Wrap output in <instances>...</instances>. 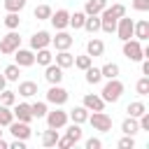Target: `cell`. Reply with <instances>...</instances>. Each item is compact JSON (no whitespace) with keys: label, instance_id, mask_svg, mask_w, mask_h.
Masks as SVG:
<instances>
[{"label":"cell","instance_id":"6da1fadb","mask_svg":"<svg viewBox=\"0 0 149 149\" xmlns=\"http://www.w3.org/2000/svg\"><path fill=\"white\" fill-rule=\"evenodd\" d=\"M123 95V84L119 81V77H114V79H107V84L102 86V100L105 102H116L119 98Z\"/></svg>","mask_w":149,"mask_h":149},{"label":"cell","instance_id":"7a4b0ae2","mask_svg":"<svg viewBox=\"0 0 149 149\" xmlns=\"http://www.w3.org/2000/svg\"><path fill=\"white\" fill-rule=\"evenodd\" d=\"M86 121L93 126V130H100V133H109V130H112V116H109V114H105L102 109H100V112L88 114V119H86Z\"/></svg>","mask_w":149,"mask_h":149},{"label":"cell","instance_id":"3957f363","mask_svg":"<svg viewBox=\"0 0 149 149\" xmlns=\"http://www.w3.org/2000/svg\"><path fill=\"white\" fill-rule=\"evenodd\" d=\"M21 47V35L16 30H9L5 37H0V54H14Z\"/></svg>","mask_w":149,"mask_h":149},{"label":"cell","instance_id":"277c9868","mask_svg":"<svg viewBox=\"0 0 149 149\" xmlns=\"http://www.w3.org/2000/svg\"><path fill=\"white\" fill-rule=\"evenodd\" d=\"M68 98H70V93H68L61 84H51V86H49V91H47V102H51V105H56V107L65 105V102H68Z\"/></svg>","mask_w":149,"mask_h":149},{"label":"cell","instance_id":"5b68a950","mask_svg":"<svg viewBox=\"0 0 149 149\" xmlns=\"http://www.w3.org/2000/svg\"><path fill=\"white\" fill-rule=\"evenodd\" d=\"M47 126L49 128H56V130H61V128H65L68 126V112L65 109H61V107H56V109H51V112H47Z\"/></svg>","mask_w":149,"mask_h":149},{"label":"cell","instance_id":"8992f818","mask_svg":"<svg viewBox=\"0 0 149 149\" xmlns=\"http://www.w3.org/2000/svg\"><path fill=\"white\" fill-rule=\"evenodd\" d=\"M123 56H126L128 61H133V63L142 61V58H144V54H142V42H140V40H126V42H123Z\"/></svg>","mask_w":149,"mask_h":149},{"label":"cell","instance_id":"52a82bcc","mask_svg":"<svg viewBox=\"0 0 149 149\" xmlns=\"http://www.w3.org/2000/svg\"><path fill=\"white\" fill-rule=\"evenodd\" d=\"M133 26H135V21H133V19H128L126 14L116 21V30H114V33L119 35V40H121V42H126V40H130V37H133Z\"/></svg>","mask_w":149,"mask_h":149},{"label":"cell","instance_id":"ba28073f","mask_svg":"<svg viewBox=\"0 0 149 149\" xmlns=\"http://www.w3.org/2000/svg\"><path fill=\"white\" fill-rule=\"evenodd\" d=\"M14 63H16L19 68H30V65H35V51L19 47V49L14 51Z\"/></svg>","mask_w":149,"mask_h":149},{"label":"cell","instance_id":"9c48e42d","mask_svg":"<svg viewBox=\"0 0 149 149\" xmlns=\"http://www.w3.org/2000/svg\"><path fill=\"white\" fill-rule=\"evenodd\" d=\"M7 128H9V133H12L14 137H19V140H28V137L33 135L30 123H26V121H16V119H14V121H12Z\"/></svg>","mask_w":149,"mask_h":149},{"label":"cell","instance_id":"30bf717a","mask_svg":"<svg viewBox=\"0 0 149 149\" xmlns=\"http://www.w3.org/2000/svg\"><path fill=\"white\" fill-rule=\"evenodd\" d=\"M49 21H51V26H54L56 30H65L68 23H70V12H68V9H56V12H51Z\"/></svg>","mask_w":149,"mask_h":149},{"label":"cell","instance_id":"8fae6325","mask_svg":"<svg viewBox=\"0 0 149 149\" xmlns=\"http://www.w3.org/2000/svg\"><path fill=\"white\" fill-rule=\"evenodd\" d=\"M74 42V37L68 33V30H56V37H51V44L56 47V51H63V49H70Z\"/></svg>","mask_w":149,"mask_h":149},{"label":"cell","instance_id":"7c38bea8","mask_svg":"<svg viewBox=\"0 0 149 149\" xmlns=\"http://www.w3.org/2000/svg\"><path fill=\"white\" fill-rule=\"evenodd\" d=\"M12 114H14L16 121H26V123L33 121V112H30V105L28 102H14L12 105Z\"/></svg>","mask_w":149,"mask_h":149},{"label":"cell","instance_id":"4fadbf2b","mask_svg":"<svg viewBox=\"0 0 149 149\" xmlns=\"http://www.w3.org/2000/svg\"><path fill=\"white\" fill-rule=\"evenodd\" d=\"M49 44H51V35H49L47 30H37V33H33V37H30V49H33V51L44 49V47H49Z\"/></svg>","mask_w":149,"mask_h":149},{"label":"cell","instance_id":"5bb4252c","mask_svg":"<svg viewBox=\"0 0 149 149\" xmlns=\"http://www.w3.org/2000/svg\"><path fill=\"white\" fill-rule=\"evenodd\" d=\"M44 79H47L49 84H61V81H63V68H58L56 63L44 65Z\"/></svg>","mask_w":149,"mask_h":149},{"label":"cell","instance_id":"9a60e30c","mask_svg":"<svg viewBox=\"0 0 149 149\" xmlns=\"http://www.w3.org/2000/svg\"><path fill=\"white\" fill-rule=\"evenodd\" d=\"M81 105H84L88 112H100V109H105V100H102L100 95H95V93H86Z\"/></svg>","mask_w":149,"mask_h":149},{"label":"cell","instance_id":"2e32d148","mask_svg":"<svg viewBox=\"0 0 149 149\" xmlns=\"http://www.w3.org/2000/svg\"><path fill=\"white\" fill-rule=\"evenodd\" d=\"M86 54H88L91 58L102 56V54H105V42H102V40H98V37H91V40L86 42Z\"/></svg>","mask_w":149,"mask_h":149},{"label":"cell","instance_id":"e0dca14e","mask_svg":"<svg viewBox=\"0 0 149 149\" xmlns=\"http://www.w3.org/2000/svg\"><path fill=\"white\" fill-rule=\"evenodd\" d=\"M54 63H56L58 68L68 70V68H72V63H74V56H72L68 49H63V51H56V56H54Z\"/></svg>","mask_w":149,"mask_h":149},{"label":"cell","instance_id":"ac0fdd59","mask_svg":"<svg viewBox=\"0 0 149 149\" xmlns=\"http://www.w3.org/2000/svg\"><path fill=\"white\" fill-rule=\"evenodd\" d=\"M133 37L140 40V42L149 40V21H147V19H142V21H137V23L133 26Z\"/></svg>","mask_w":149,"mask_h":149},{"label":"cell","instance_id":"d6986e66","mask_svg":"<svg viewBox=\"0 0 149 149\" xmlns=\"http://www.w3.org/2000/svg\"><path fill=\"white\" fill-rule=\"evenodd\" d=\"M86 33H91V35H95L98 30H100V14H88L86 19H84V26H81Z\"/></svg>","mask_w":149,"mask_h":149},{"label":"cell","instance_id":"ffe728a7","mask_svg":"<svg viewBox=\"0 0 149 149\" xmlns=\"http://www.w3.org/2000/svg\"><path fill=\"white\" fill-rule=\"evenodd\" d=\"M68 119H72L74 123H86V119H88V109H86L84 105H79V107H74V109L68 112Z\"/></svg>","mask_w":149,"mask_h":149},{"label":"cell","instance_id":"44dd1931","mask_svg":"<svg viewBox=\"0 0 149 149\" xmlns=\"http://www.w3.org/2000/svg\"><path fill=\"white\" fill-rule=\"evenodd\" d=\"M105 7H107V0H86L84 14H86V16H88V14H100Z\"/></svg>","mask_w":149,"mask_h":149},{"label":"cell","instance_id":"7402d4cb","mask_svg":"<svg viewBox=\"0 0 149 149\" xmlns=\"http://www.w3.org/2000/svg\"><path fill=\"white\" fill-rule=\"evenodd\" d=\"M16 93H19L21 98H33V95H37V84H35V81H21Z\"/></svg>","mask_w":149,"mask_h":149},{"label":"cell","instance_id":"603a6c76","mask_svg":"<svg viewBox=\"0 0 149 149\" xmlns=\"http://www.w3.org/2000/svg\"><path fill=\"white\" fill-rule=\"evenodd\" d=\"M121 133H123V135H135V133H140V123H137V119H135V116L123 119V123H121Z\"/></svg>","mask_w":149,"mask_h":149},{"label":"cell","instance_id":"cb8c5ba5","mask_svg":"<svg viewBox=\"0 0 149 149\" xmlns=\"http://www.w3.org/2000/svg\"><path fill=\"white\" fill-rule=\"evenodd\" d=\"M35 63H40V65H49V63H54V54L49 51V47L35 51Z\"/></svg>","mask_w":149,"mask_h":149},{"label":"cell","instance_id":"d4e9b609","mask_svg":"<svg viewBox=\"0 0 149 149\" xmlns=\"http://www.w3.org/2000/svg\"><path fill=\"white\" fill-rule=\"evenodd\" d=\"M126 112H128V116H140V114H144L147 112V105L142 102V100H133V102H128V107H126Z\"/></svg>","mask_w":149,"mask_h":149},{"label":"cell","instance_id":"484cf974","mask_svg":"<svg viewBox=\"0 0 149 149\" xmlns=\"http://www.w3.org/2000/svg\"><path fill=\"white\" fill-rule=\"evenodd\" d=\"M84 74H86V81L88 84H100L102 81V74H100V68H93V65H88L86 70H84Z\"/></svg>","mask_w":149,"mask_h":149},{"label":"cell","instance_id":"4316f807","mask_svg":"<svg viewBox=\"0 0 149 149\" xmlns=\"http://www.w3.org/2000/svg\"><path fill=\"white\" fill-rule=\"evenodd\" d=\"M58 137H61V135H58V130H56V128H49V130H44V133H42V144H44V147H56Z\"/></svg>","mask_w":149,"mask_h":149},{"label":"cell","instance_id":"83f0119b","mask_svg":"<svg viewBox=\"0 0 149 149\" xmlns=\"http://www.w3.org/2000/svg\"><path fill=\"white\" fill-rule=\"evenodd\" d=\"M100 74H102V79H114V77H119V65L116 63H105L100 68Z\"/></svg>","mask_w":149,"mask_h":149},{"label":"cell","instance_id":"f1b7e54d","mask_svg":"<svg viewBox=\"0 0 149 149\" xmlns=\"http://www.w3.org/2000/svg\"><path fill=\"white\" fill-rule=\"evenodd\" d=\"M33 16H35L37 21H49V16H51V7H49V5H37V7L33 9Z\"/></svg>","mask_w":149,"mask_h":149},{"label":"cell","instance_id":"f546056e","mask_svg":"<svg viewBox=\"0 0 149 149\" xmlns=\"http://www.w3.org/2000/svg\"><path fill=\"white\" fill-rule=\"evenodd\" d=\"M30 112H33V119H44L49 109H47V102L37 100V102H33V105H30Z\"/></svg>","mask_w":149,"mask_h":149},{"label":"cell","instance_id":"4dcf8cb0","mask_svg":"<svg viewBox=\"0 0 149 149\" xmlns=\"http://www.w3.org/2000/svg\"><path fill=\"white\" fill-rule=\"evenodd\" d=\"M65 135H68V137L77 144V142L81 140V135H84V133H81V123H74V121H72V123L68 126V133H65Z\"/></svg>","mask_w":149,"mask_h":149},{"label":"cell","instance_id":"1f68e13d","mask_svg":"<svg viewBox=\"0 0 149 149\" xmlns=\"http://www.w3.org/2000/svg\"><path fill=\"white\" fill-rule=\"evenodd\" d=\"M2 74H5V79H7V81H19L21 68H19L16 63H12V65H7V68H5V72H2Z\"/></svg>","mask_w":149,"mask_h":149},{"label":"cell","instance_id":"d6a6232c","mask_svg":"<svg viewBox=\"0 0 149 149\" xmlns=\"http://www.w3.org/2000/svg\"><path fill=\"white\" fill-rule=\"evenodd\" d=\"M14 121V114H12V107H7V105H0V126L5 128V126H9Z\"/></svg>","mask_w":149,"mask_h":149},{"label":"cell","instance_id":"836d02e7","mask_svg":"<svg viewBox=\"0 0 149 149\" xmlns=\"http://www.w3.org/2000/svg\"><path fill=\"white\" fill-rule=\"evenodd\" d=\"M72 65H74L77 70H81V72H84L88 65H93V58H91L88 54H84V56H74V63H72Z\"/></svg>","mask_w":149,"mask_h":149},{"label":"cell","instance_id":"e575fe53","mask_svg":"<svg viewBox=\"0 0 149 149\" xmlns=\"http://www.w3.org/2000/svg\"><path fill=\"white\" fill-rule=\"evenodd\" d=\"M84 19H86V14L84 12H74V14H70V28H74V30H79L81 26H84Z\"/></svg>","mask_w":149,"mask_h":149},{"label":"cell","instance_id":"d590c367","mask_svg":"<svg viewBox=\"0 0 149 149\" xmlns=\"http://www.w3.org/2000/svg\"><path fill=\"white\" fill-rule=\"evenodd\" d=\"M19 23H21L19 12H7V16H5V26H7L9 30H16V28H19Z\"/></svg>","mask_w":149,"mask_h":149},{"label":"cell","instance_id":"8d00e7d4","mask_svg":"<svg viewBox=\"0 0 149 149\" xmlns=\"http://www.w3.org/2000/svg\"><path fill=\"white\" fill-rule=\"evenodd\" d=\"M16 102V93L14 91H7V88H2L0 91V105H7V107H12Z\"/></svg>","mask_w":149,"mask_h":149},{"label":"cell","instance_id":"74e56055","mask_svg":"<svg viewBox=\"0 0 149 149\" xmlns=\"http://www.w3.org/2000/svg\"><path fill=\"white\" fill-rule=\"evenodd\" d=\"M135 91H137V95H149V77H147V74L137 79V84H135Z\"/></svg>","mask_w":149,"mask_h":149},{"label":"cell","instance_id":"f35d334b","mask_svg":"<svg viewBox=\"0 0 149 149\" xmlns=\"http://www.w3.org/2000/svg\"><path fill=\"white\" fill-rule=\"evenodd\" d=\"M105 12H107V14H112L114 19H121V16L126 14V7H123L121 2H114L112 7H105Z\"/></svg>","mask_w":149,"mask_h":149},{"label":"cell","instance_id":"ab89813d","mask_svg":"<svg viewBox=\"0 0 149 149\" xmlns=\"http://www.w3.org/2000/svg\"><path fill=\"white\" fill-rule=\"evenodd\" d=\"M26 7V0H5V9L7 12H21Z\"/></svg>","mask_w":149,"mask_h":149},{"label":"cell","instance_id":"60d3db41","mask_svg":"<svg viewBox=\"0 0 149 149\" xmlns=\"http://www.w3.org/2000/svg\"><path fill=\"white\" fill-rule=\"evenodd\" d=\"M116 147H119V149H133V147H135V135H123Z\"/></svg>","mask_w":149,"mask_h":149},{"label":"cell","instance_id":"b9f144b4","mask_svg":"<svg viewBox=\"0 0 149 149\" xmlns=\"http://www.w3.org/2000/svg\"><path fill=\"white\" fill-rule=\"evenodd\" d=\"M135 12H149V0H133Z\"/></svg>","mask_w":149,"mask_h":149},{"label":"cell","instance_id":"7bdbcfd3","mask_svg":"<svg viewBox=\"0 0 149 149\" xmlns=\"http://www.w3.org/2000/svg\"><path fill=\"white\" fill-rule=\"evenodd\" d=\"M74 142L68 137V135H63V137H58V142H56V147H61V149H70Z\"/></svg>","mask_w":149,"mask_h":149},{"label":"cell","instance_id":"ee69618b","mask_svg":"<svg viewBox=\"0 0 149 149\" xmlns=\"http://www.w3.org/2000/svg\"><path fill=\"white\" fill-rule=\"evenodd\" d=\"M102 147V140L100 137H88L86 140V149H100Z\"/></svg>","mask_w":149,"mask_h":149},{"label":"cell","instance_id":"f6af8a7d","mask_svg":"<svg viewBox=\"0 0 149 149\" xmlns=\"http://www.w3.org/2000/svg\"><path fill=\"white\" fill-rule=\"evenodd\" d=\"M9 149H26V140H19V137H14V142L9 144Z\"/></svg>","mask_w":149,"mask_h":149},{"label":"cell","instance_id":"bcb514c9","mask_svg":"<svg viewBox=\"0 0 149 149\" xmlns=\"http://www.w3.org/2000/svg\"><path fill=\"white\" fill-rule=\"evenodd\" d=\"M142 74L149 77V58H142Z\"/></svg>","mask_w":149,"mask_h":149},{"label":"cell","instance_id":"7dc6e473","mask_svg":"<svg viewBox=\"0 0 149 149\" xmlns=\"http://www.w3.org/2000/svg\"><path fill=\"white\" fill-rule=\"evenodd\" d=\"M2 88H7V79H5V74H0V91Z\"/></svg>","mask_w":149,"mask_h":149},{"label":"cell","instance_id":"c3c4849f","mask_svg":"<svg viewBox=\"0 0 149 149\" xmlns=\"http://www.w3.org/2000/svg\"><path fill=\"white\" fill-rule=\"evenodd\" d=\"M0 149H9V144H7V142H5L2 137H0Z\"/></svg>","mask_w":149,"mask_h":149},{"label":"cell","instance_id":"681fc988","mask_svg":"<svg viewBox=\"0 0 149 149\" xmlns=\"http://www.w3.org/2000/svg\"><path fill=\"white\" fill-rule=\"evenodd\" d=\"M2 133H5V130H2V126H0V137H2Z\"/></svg>","mask_w":149,"mask_h":149}]
</instances>
